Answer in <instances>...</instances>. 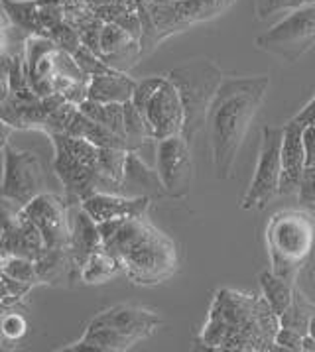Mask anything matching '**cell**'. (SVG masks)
Returning a JSON list of instances; mask_svg holds the SVG:
<instances>
[{
    "mask_svg": "<svg viewBox=\"0 0 315 352\" xmlns=\"http://www.w3.org/2000/svg\"><path fill=\"white\" fill-rule=\"evenodd\" d=\"M280 315L264 297L221 289L201 333V344L217 351H276Z\"/></svg>",
    "mask_w": 315,
    "mask_h": 352,
    "instance_id": "cell-1",
    "label": "cell"
},
{
    "mask_svg": "<svg viewBox=\"0 0 315 352\" xmlns=\"http://www.w3.org/2000/svg\"><path fill=\"white\" fill-rule=\"evenodd\" d=\"M268 75L223 79L207 113L213 164L219 179H229L244 136L264 102Z\"/></svg>",
    "mask_w": 315,
    "mask_h": 352,
    "instance_id": "cell-2",
    "label": "cell"
},
{
    "mask_svg": "<svg viewBox=\"0 0 315 352\" xmlns=\"http://www.w3.org/2000/svg\"><path fill=\"white\" fill-rule=\"evenodd\" d=\"M102 248L120 262L122 272L134 283H160L177 268L173 242L142 217L122 219Z\"/></svg>",
    "mask_w": 315,
    "mask_h": 352,
    "instance_id": "cell-3",
    "label": "cell"
},
{
    "mask_svg": "<svg viewBox=\"0 0 315 352\" xmlns=\"http://www.w3.org/2000/svg\"><path fill=\"white\" fill-rule=\"evenodd\" d=\"M56 148L54 171L65 187L67 203H81L93 193H113L100 173V148L69 134H50Z\"/></svg>",
    "mask_w": 315,
    "mask_h": 352,
    "instance_id": "cell-4",
    "label": "cell"
},
{
    "mask_svg": "<svg viewBox=\"0 0 315 352\" xmlns=\"http://www.w3.org/2000/svg\"><path fill=\"white\" fill-rule=\"evenodd\" d=\"M315 221L307 212L284 211L274 214L266 228V244L276 276L294 283L298 272L312 254Z\"/></svg>",
    "mask_w": 315,
    "mask_h": 352,
    "instance_id": "cell-5",
    "label": "cell"
},
{
    "mask_svg": "<svg viewBox=\"0 0 315 352\" xmlns=\"http://www.w3.org/2000/svg\"><path fill=\"white\" fill-rule=\"evenodd\" d=\"M180 93L184 104V130L182 136L189 144L195 134L207 124V113L215 99L217 89L223 83V73L209 59H193L166 75Z\"/></svg>",
    "mask_w": 315,
    "mask_h": 352,
    "instance_id": "cell-6",
    "label": "cell"
},
{
    "mask_svg": "<svg viewBox=\"0 0 315 352\" xmlns=\"http://www.w3.org/2000/svg\"><path fill=\"white\" fill-rule=\"evenodd\" d=\"M315 43V4H303L258 36L257 47L287 63L298 61Z\"/></svg>",
    "mask_w": 315,
    "mask_h": 352,
    "instance_id": "cell-7",
    "label": "cell"
},
{
    "mask_svg": "<svg viewBox=\"0 0 315 352\" xmlns=\"http://www.w3.org/2000/svg\"><path fill=\"white\" fill-rule=\"evenodd\" d=\"M282 138H284V126L262 128V144H260L257 171L241 203L244 211L264 209L274 197H278L280 173H282V162H280Z\"/></svg>",
    "mask_w": 315,
    "mask_h": 352,
    "instance_id": "cell-8",
    "label": "cell"
},
{
    "mask_svg": "<svg viewBox=\"0 0 315 352\" xmlns=\"http://www.w3.org/2000/svg\"><path fill=\"white\" fill-rule=\"evenodd\" d=\"M4 177L0 195L12 199L18 205H28L32 199L45 193V171L40 157L32 152L16 150L10 144L2 148Z\"/></svg>",
    "mask_w": 315,
    "mask_h": 352,
    "instance_id": "cell-9",
    "label": "cell"
},
{
    "mask_svg": "<svg viewBox=\"0 0 315 352\" xmlns=\"http://www.w3.org/2000/svg\"><path fill=\"white\" fill-rule=\"evenodd\" d=\"M24 217L42 234L43 244L50 250H67L72 226H69V203L54 193H42L22 207Z\"/></svg>",
    "mask_w": 315,
    "mask_h": 352,
    "instance_id": "cell-10",
    "label": "cell"
},
{
    "mask_svg": "<svg viewBox=\"0 0 315 352\" xmlns=\"http://www.w3.org/2000/svg\"><path fill=\"white\" fill-rule=\"evenodd\" d=\"M156 171L168 197L184 199L189 193L193 166L189 155V142L182 134L158 140Z\"/></svg>",
    "mask_w": 315,
    "mask_h": 352,
    "instance_id": "cell-11",
    "label": "cell"
},
{
    "mask_svg": "<svg viewBox=\"0 0 315 352\" xmlns=\"http://www.w3.org/2000/svg\"><path fill=\"white\" fill-rule=\"evenodd\" d=\"M140 114L146 120L152 140H164L170 136H177L184 130V104L180 99L177 89L164 77L154 95L142 107Z\"/></svg>",
    "mask_w": 315,
    "mask_h": 352,
    "instance_id": "cell-12",
    "label": "cell"
},
{
    "mask_svg": "<svg viewBox=\"0 0 315 352\" xmlns=\"http://www.w3.org/2000/svg\"><path fill=\"white\" fill-rule=\"evenodd\" d=\"M162 323L154 311L136 307V305H116L99 313L87 327H111L129 337L142 340L150 337Z\"/></svg>",
    "mask_w": 315,
    "mask_h": 352,
    "instance_id": "cell-13",
    "label": "cell"
},
{
    "mask_svg": "<svg viewBox=\"0 0 315 352\" xmlns=\"http://www.w3.org/2000/svg\"><path fill=\"white\" fill-rule=\"evenodd\" d=\"M150 203H152L150 197H124V195H116V193H93L81 201V207L99 225L105 221L142 217L148 211Z\"/></svg>",
    "mask_w": 315,
    "mask_h": 352,
    "instance_id": "cell-14",
    "label": "cell"
},
{
    "mask_svg": "<svg viewBox=\"0 0 315 352\" xmlns=\"http://www.w3.org/2000/svg\"><path fill=\"white\" fill-rule=\"evenodd\" d=\"M303 126L290 120L284 126V138L280 148V162H282V173H280V191L278 195H290L298 189L301 173L305 169V150L301 140Z\"/></svg>",
    "mask_w": 315,
    "mask_h": 352,
    "instance_id": "cell-15",
    "label": "cell"
},
{
    "mask_svg": "<svg viewBox=\"0 0 315 352\" xmlns=\"http://www.w3.org/2000/svg\"><path fill=\"white\" fill-rule=\"evenodd\" d=\"M118 195L156 199L166 195V191H164V185L160 182L158 171L148 168L142 160L136 155V152H129L127 154V164H124V173H122V182H120V187H118Z\"/></svg>",
    "mask_w": 315,
    "mask_h": 352,
    "instance_id": "cell-16",
    "label": "cell"
},
{
    "mask_svg": "<svg viewBox=\"0 0 315 352\" xmlns=\"http://www.w3.org/2000/svg\"><path fill=\"white\" fill-rule=\"evenodd\" d=\"M136 81L130 79L124 71H109L89 77L87 83V99L95 102H120L124 104L132 99Z\"/></svg>",
    "mask_w": 315,
    "mask_h": 352,
    "instance_id": "cell-17",
    "label": "cell"
},
{
    "mask_svg": "<svg viewBox=\"0 0 315 352\" xmlns=\"http://www.w3.org/2000/svg\"><path fill=\"white\" fill-rule=\"evenodd\" d=\"M237 0H173V10L180 18L184 28H191L193 24L209 22L221 16Z\"/></svg>",
    "mask_w": 315,
    "mask_h": 352,
    "instance_id": "cell-18",
    "label": "cell"
},
{
    "mask_svg": "<svg viewBox=\"0 0 315 352\" xmlns=\"http://www.w3.org/2000/svg\"><path fill=\"white\" fill-rule=\"evenodd\" d=\"M2 8L12 26L28 32L30 36H47L38 16L36 0H2Z\"/></svg>",
    "mask_w": 315,
    "mask_h": 352,
    "instance_id": "cell-19",
    "label": "cell"
},
{
    "mask_svg": "<svg viewBox=\"0 0 315 352\" xmlns=\"http://www.w3.org/2000/svg\"><path fill=\"white\" fill-rule=\"evenodd\" d=\"M120 272L122 266L115 256L105 248H99L87 258V262L79 270V278L83 283H105L111 282Z\"/></svg>",
    "mask_w": 315,
    "mask_h": 352,
    "instance_id": "cell-20",
    "label": "cell"
},
{
    "mask_svg": "<svg viewBox=\"0 0 315 352\" xmlns=\"http://www.w3.org/2000/svg\"><path fill=\"white\" fill-rule=\"evenodd\" d=\"M77 107L89 118H93L95 122L113 130L116 136L127 140L124 138V104H120V102H95V100L85 99Z\"/></svg>",
    "mask_w": 315,
    "mask_h": 352,
    "instance_id": "cell-21",
    "label": "cell"
},
{
    "mask_svg": "<svg viewBox=\"0 0 315 352\" xmlns=\"http://www.w3.org/2000/svg\"><path fill=\"white\" fill-rule=\"evenodd\" d=\"M260 287H262V296L268 301V305L272 307L278 315H282L287 309L292 296H294V283L287 282L284 278L276 276L272 270H266L260 274L258 278Z\"/></svg>",
    "mask_w": 315,
    "mask_h": 352,
    "instance_id": "cell-22",
    "label": "cell"
},
{
    "mask_svg": "<svg viewBox=\"0 0 315 352\" xmlns=\"http://www.w3.org/2000/svg\"><path fill=\"white\" fill-rule=\"evenodd\" d=\"M314 313V305L303 297V294L294 289V296H292L287 309L280 315V323H282V327H290V329L298 331L301 335H307V327H309Z\"/></svg>",
    "mask_w": 315,
    "mask_h": 352,
    "instance_id": "cell-23",
    "label": "cell"
},
{
    "mask_svg": "<svg viewBox=\"0 0 315 352\" xmlns=\"http://www.w3.org/2000/svg\"><path fill=\"white\" fill-rule=\"evenodd\" d=\"M124 138H127L130 152L140 150L146 142L152 140L150 130L146 126V120L140 111L132 104V100L124 102Z\"/></svg>",
    "mask_w": 315,
    "mask_h": 352,
    "instance_id": "cell-24",
    "label": "cell"
},
{
    "mask_svg": "<svg viewBox=\"0 0 315 352\" xmlns=\"http://www.w3.org/2000/svg\"><path fill=\"white\" fill-rule=\"evenodd\" d=\"M0 272L12 280V282H36L38 274H36V262L30 260V258H24V256H16V254H10V256H0Z\"/></svg>",
    "mask_w": 315,
    "mask_h": 352,
    "instance_id": "cell-25",
    "label": "cell"
},
{
    "mask_svg": "<svg viewBox=\"0 0 315 352\" xmlns=\"http://www.w3.org/2000/svg\"><path fill=\"white\" fill-rule=\"evenodd\" d=\"M22 221V205L0 195V236L8 234Z\"/></svg>",
    "mask_w": 315,
    "mask_h": 352,
    "instance_id": "cell-26",
    "label": "cell"
},
{
    "mask_svg": "<svg viewBox=\"0 0 315 352\" xmlns=\"http://www.w3.org/2000/svg\"><path fill=\"white\" fill-rule=\"evenodd\" d=\"M28 331V323L22 315L8 313L0 317V337L6 340H20Z\"/></svg>",
    "mask_w": 315,
    "mask_h": 352,
    "instance_id": "cell-27",
    "label": "cell"
},
{
    "mask_svg": "<svg viewBox=\"0 0 315 352\" xmlns=\"http://www.w3.org/2000/svg\"><path fill=\"white\" fill-rule=\"evenodd\" d=\"M298 201L312 209L315 205V166H305L298 184Z\"/></svg>",
    "mask_w": 315,
    "mask_h": 352,
    "instance_id": "cell-28",
    "label": "cell"
},
{
    "mask_svg": "<svg viewBox=\"0 0 315 352\" xmlns=\"http://www.w3.org/2000/svg\"><path fill=\"white\" fill-rule=\"evenodd\" d=\"M301 340H303V335L290 329V327H280V331L276 333L274 337V344H276V351H301Z\"/></svg>",
    "mask_w": 315,
    "mask_h": 352,
    "instance_id": "cell-29",
    "label": "cell"
},
{
    "mask_svg": "<svg viewBox=\"0 0 315 352\" xmlns=\"http://www.w3.org/2000/svg\"><path fill=\"white\" fill-rule=\"evenodd\" d=\"M312 0H260L258 6V14L260 18L274 14V12H282V10H296L303 4H309Z\"/></svg>",
    "mask_w": 315,
    "mask_h": 352,
    "instance_id": "cell-30",
    "label": "cell"
},
{
    "mask_svg": "<svg viewBox=\"0 0 315 352\" xmlns=\"http://www.w3.org/2000/svg\"><path fill=\"white\" fill-rule=\"evenodd\" d=\"M301 140L305 150V166H315V126L303 128Z\"/></svg>",
    "mask_w": 315,
    "mask_h": 352,
    "instance_id": "cell-31",
    "label": "cell"
},
{
    "mask_svg": "<svg viewBox=\"0 0 315 352\" xmlns=\"http://www.w3.org/2000/svg\"><path fill=\"white\" fill-rule=\"evenodd\" d=\"M292 120H294V122H298V124L303 128L315 126V99L312 100V102H307V104H305V107H303L300 113L296 114Z\"/></svg>",
    "mask_w": 315,
    "mask_h": 352,
    "instance_id": "cell-32",
    "label": "cell"
},
{
    "mask_svg": "<svg viewBox=\"0 0 315 352\" xmlns=\"http://www.w3.org/2000/svg\"><path fill=\"white\" fill-rule=\"evenodd\" d=\"M301 351L315 352V338L309 337V335H303V340H301Z\"/></svg>",
    "mask_w": 315,
    "mask_h": 352,
    "instance_id": "cell-33",
    "label": "cell"
},
{
    "mask_svg": "<svg viewBox=\"0 0 315 352\" xmlns=\"http://www.w3.org/2000/svg\"><path fill=\"white\" fill-rule=\"evenodd\" d=\"M6 14L0 12V54H2V45H4V36H6Z\"/></svg>",
    "mask_w": 315,
    "mask_h": 352,
    "instance_id": "cell-34",
    "label": "cell"
},
{
    "mask_svg": "<svg viewBox=\"0 0 315 352\" xmlns=\"http://www.w3.org/2000/svg\"><path fill=\"white\" fill-rule=\"evenodd\" d=\"M38 6H45V4H54V6H63L65 0H36Z\"/></svg>",
    "mask_w": 315,
    "mask_h": 352,
    "instance_id": "cell-35",
    "label": "cell"
},
{
    "mask_svg": "<svg viewBox=\"0 0 315 352\" xmlns=\"http://www.w3.org/2000/svg\"><path fill=\"white\" fill-rule=\"evenodd\" d=\"M307 335L315 338V313L314 317H312V321H309V327H307Z\"/></svg>",
    "mask_w": 315,
    "mask_h": 352,
    "instance_id": "cell-36",
    "label": "cell"
},
{
    "mask_svg": "<svg viewBox=\"0 0 315 352\" xmlns=\"http://www.w3.org/2000/svg\"><path fill=\"white\" fill-rule=\"evenodd\" d=\"M2 349H4V346H2V338H0V351H2Z\"/></svg>",
    "mask_w": 315,
    "mask_h": 352,
    "instance_id": "cell-37",
    "label": "cell"
},
{
    "mask_svg": "<svg viewBox=\"0 0 315 352\" xmlns=\"http://www.w3.org/2000/svg\"><path fill=\"white\" fill-rule=\"evenodd\" d=\"M312 211H315V205H314V207H312Z\"/></svg>",
    "mask_w": 315,
    "mask_h": 352,
    "instance_id": "cell-38",
    "label": "cell"
}]
</instances>
